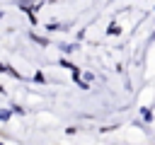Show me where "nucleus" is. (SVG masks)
Segmentation results:
<instances>
[]
</instances>
